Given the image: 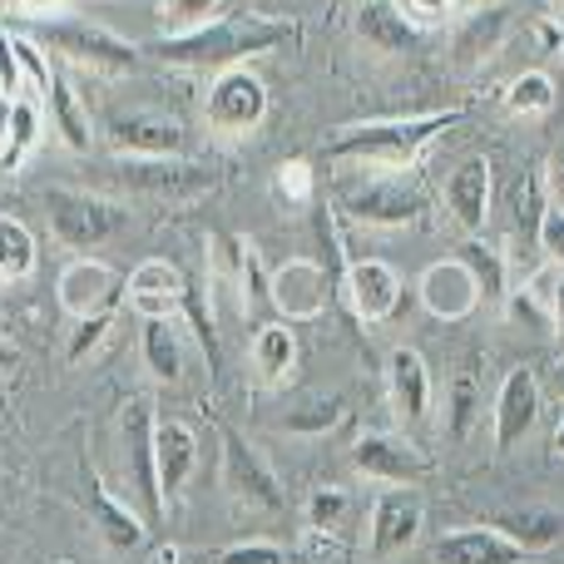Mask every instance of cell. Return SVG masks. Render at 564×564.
Listing matches in <instances>:
<instances>
[{"instance_id":"f1b7e54d","label":"cell","mask_w":564,"mask_h":564,"mask_svg":"<svg viewBox=\"0 0 564 564\" xmlns=\"http://www.w3.org/2000/svg\"><path fill=\"white\" fill-rule=\"evenodd\" d=\"M35 258H40V248H35V234H30L20 218H0V288L6 282H25L30 273H35Z\"/></svg>"},{"instance_id":"4316f807","label":"cell","mask_w":564,"mask_h":564,"mask_svg":"<svg viewBox=\"0 0 564 564\" xmlns=\"http://www.w3.org/2000/svg\"><path fill=\"white\" fill-rule=\"evenodd\" d=\"M297 367V337H292L288 322H263L253 332V371L263 387H282Z\"/></svg>"},{"instance_id":"d590c367","label":"cell","mask_w":564,"mask_h":564,"mask_svg":"<svg viewBox=\"0 0 564 564\" xmlns=\"http://www.w3.org/2000/svg\"><path fill=\"white\" fill-rule=\"evenodd\" d=\"M273 194H278V204L288 208V214H297V208H307L312 198H317V174H312L307 159H288V164L278 169Z\"/></svg>"},{"instance_id":"db71d44e","label":"cell","mask_w":564,"mask_h":564,"mask_svg":"<svg viewBox=\"0 0 564 564\" xmlns=\"http://www.w3.org/2000/svg\"><path fill=\"white\" fill-rule=\"evenodd\" d=\"M550 377H555V391H560V401H564V357L555 361V371H550Z\"/></svg>"},{"instance_id":"ba28073f","label":"cell","mask_w":564,"mask_h":564,"mask_svg":"<svg viewBox=\"0 0 564 564\" xmlns=\"http://www.w3.org/2000/svg\"><path fill=\"white\" fill-rule=\"evenodd\" d=\"M154 406L144 397H134L119 416V441H124V456H129V486H134L139 506H144L149 525L164 516V496H159V470H154Z\"/></svg>"},{"instance_id":"6f0895ef","label":"cell","mask_w":564,"mask_h":564,"mask_svg":"<svg viewBox=\"0 0 564 564\" xmlns=\"http://www.w3.org/2000/svg\"><path fill=\"white\" fill-rule=\"evenodd\" d=\"M0 218H6V194H0Z\"/></svg>"},{"instance_id":"f907efd6","label":"cell","mask_w":564,"mask_h":564,"mask_svg":"<svg viewBox=\"0 0 564 564\" xmlns=\"http://www.w3.org/2000/svg\"><path fill=\"white\" fill-rule=\"evenodd\" d=\"M10 109H15V99L0 95V154H6V139H10Z\"/></svg>"},{"instance_id":"bcb514c9","label":"cell","mask_w":564,"mask_h":564,"mask_svg":"<svg viewBox=\"0 0 564 564\" xmlns=\"http://www.w3.org/2000/svg\"><path fill=\"white\" fill-rule=\"evenodd\" d=\"M451 10H456V0H406V15L416 20V25H426V20H446Z\"/></svg>"},{"instance_id":"5bb4252c","label":"cell","mask_w":564,"mask_h":564,"mask_svg":"<svg viewBox=\"0 0 564 564\" xmlns=\"http://www.w3.org/2000/svg\"><path fill=\"white\" fill-rule=\"evenodd\" d=\"M341 292L361 322H387L401 307V273L387 258H351L341 273Z\"/></svg>"},{"instance_id":"b9f144b4","label":"cell","mask_w":564,"mask_h":564,"mask_svg":"<svg viewBox=\"0 0 564 564\" xmlns=\"http://www.w3.org/2000/svg\"><path fill=\"white\" fill-rule=\"evenodd\" d=\"M535 238L540 248H545V258L564 273V204H555L550 198L545 208H540V224H535Z\"/></svg>"},{"instance_id":"3957f363","label":"cell","mask_w":564,"mask_h":564,"mask_svg":"<svg viewBox=\"0 0 564 564\" xmlns=\"http://www.w3.org/2000/svg\"><path fill=\"white\" fill-rule=\"evenodd\" d=\"M99 174L124 194L159 198V204H194L224 184L214 164H194L188 154H115Z\"/></svg>"},{"instance_id":"277c9868","label":"cell","mask_w":564,"mask_h":564,"mask_svg":"<svg viewBox=\"0 0 564 564\" xmlns=\"http://www.w3.org/2000/svg\"><path fill=\"white\" fill-rule=\"evenodd\" d=\"M337 198H341V214L371 228H401L426 214V188L411 174H387V169H361V178L347 174Z\"/></svg>"},{"instance_id":"1f68e13d","label":"cell","mask_w":564,"mask_h":564,"mask_svg":"<svg viewBox=\"0 0 564 564\" xmlns=\"http://www.w3.org/2000/svg\"><path fill=\"white\" fill-rule=\"evenodd\" d=\"M480 416V387L470 371H456L451 377V391H446V436L451 441H466L470 426Z\"/></svg>"},{"instance_id":"60d3db41","label":"cell","mask_w":564,"mask_h":564,"mask_svg":"<svg viewBox=\"0 0 564 564\" xmlns=\"http://www.w3.org/2000/svg\"><path fill=\"white\" fill-rule=\"evenodd\" d=\"M15 40V59H20V79H25L30 89H35L40 99H50V85H55V69L45 65V55H40V45L35 40H25V35H10Z\"/></svg>"},{"instance_id":"5b68a950","label":"cell","mask_w":564,"mask_h":564,"mask_svg":"<svg viewBox=\"0 0 564 564\" xmlns=\"http://www.w3.org/2000/svg\"><path fill=\"white\" fill-rule=\"evenodd\" d=\"M45 218H50V234L69 253H89V248L109 243L124 228V208L99 194H85V188H45Z\"/></svg>"},{"instance_id":"681fc988","label":"cell","mask_w":564,"mask_h":564,"mask_svg":"<svg viewBox=\"0 0 564 564\" xmlns=\"http://www.w3.org/2000/svg\"><path fill=\"white\" fill-rule=\"evenodd\" d=\"M15 367H20V351L0 341V381H6V377H15Z\"/></svg>"},{"instance_id":"9f6ffc18","label":"cell","mask_w":564,"mask_h":564,"mask_svg":"<svg viewBox=\"0 0 564 564\" xmlns=\"http://www.w3.org/2000/svg\"><path fill=\"white\" fill-rule=\"evenodd\" d=\"M456 6H466V10H476V6H480V0H456Z\"/></svg>"},{"instance_id":"836d02e7","label":"cell","mask_w":564,"mask_h":564,"mask_svg":"<svg viewBox=\"0 0 564 564\" xmlns=\"http://www.w3.org/2000/svg\"><path fill=\"white\" fill-rule=\"evenodd\" d=\"M506 109L510 115H550V109H555V79H550L545 69L516 75L506 89Z\"/></svg>"},{"instance_id":"74e56055","label":"cell","mask_w":564,"mask_h":564,"mask_svg":"<svg viewBox=\"0 0 564 564\" xmlns=\"http://www.w3.org/2000/svg\"><path fill=\"white\" fill-rule=\"evenodd\" d=\"M119 307H105V312H89V317H79L75 327H69V341H65V361H89L95 357V347L109 337V327H115Z\"/></svg>"},{"instance_id":"c3c4849f","label":"cell","mask_w":564,"mask_h":564,"mask_svg":"<svg viewBox=\"0 0 564 564\" xmlns=\"http://www.w3.org/2000/svg\"><path fill=\"white\" fill-rule=\"evenodd\" d=\"M159 564H204V555H184V550L164 545V550H159ZM208 564H214V560H208Z\"/></svg>"},{"instance_id":"8992f818","label":"cell","mask_w":564,"mask_h":564,"mask_svg":"<svg viewBox=\"0 0 564 564\" xmlns=\"http://www.w3.org/2000/svg\"><path fill=\"white\" fill-rule=\"evenodd\" d=\"M204 119L218 139H243L253 134L258 124L268 119V85L258 69L234 65V69H218L214 85L204 95Z\"/></svg>"},{"instance_id":"6da1fadb","label":"cell","mask_w":564,"mask_h":564,"mask_svg":"<svg viewBox=\"0 0 564 564\" xmlns=\"http://www.w3.org/2000/svg\"><path fill=\"white\" fill-rule=\"evenodd\" d=\"M297 20H268V15H218L208 25L188 30V35H164L154 55L178 69H234L248 65L253 55H268L282 40H297Z\"/></svg>"},{"instance_id":"f546056e","label":"cell","mask_w":564,"mask_h":564,"mask_svg":"<svg viewBox=\"0 0 564 564\" xmlns=\"http://www.w3.org/2000/svg\"><path fill=\"white\" fill-rule=\"evenodd\" d=\"M506 25H510V15L506 10H496V6H476L470 10V20L460 25V35H456V55L466 59V65H476V59H486L490 50L500 45V35H506Z\"/></svg>"},{"instance_id":"ac0fdd59","label":"cell","mask_w":564,"mask_h":564,"mask_svg":"<svg viewBox=\"0 0 564 564\" xmlns=\"http://www.w3.org/2000/svg\"><path fill=\"white\" fill-rule=\"evenodd\" d=\"M361 45H371L377 55H411L421 45V25L406 15L401 0H361L357 20H351Z\"/></svg>"},{"instance_id":"7bdbcfd3","label":"cell","mask_w":564,"mask_h":564,"mask_svg":"<svg viewBox=\"0 0 564 564\" xmlns=\"http://www.w3.org/2000/svg\"><path fill=\"white\" fill-rule=\"evenodd\" d=\"M214 564H292V555L282 545H268V540H243V545L218 550Z\"/></svg>"},{"instance_id":"7c38bea8","label":"cell","mask_w":564,"mask_h":564,"mask_svg":"<svg viewBox=\"0 0 564 564\" xmlns=\"http://www.w3.org/2000/svg\"><path fill=\"white\" fill-rule=\"evenodd\" d=\"M332 288H337V278L322 263L292 258V263H282L273 273V312L282 322H312L332 302Z\"/></svg>"},{"instance_id":"484cf974","label":"cell","mask_w":564,"mask_h":564,"mask_svg":"<svg viewBox=\"0 0 564 564\" xmlns=\"http://www.w3.org/2000/svg\"><path fill=\"white\" fill-rule=\"evenodd\" d=\"M139 351L149 361V377L174 387L184 377V337H178L174 317H144V332H139Z\"/></svg>"},{"instance_id":"83f0119b","label":"cell","mask_w":564,"mask_h":564,"mask_svg":"<svg viewBox=\"0 0 564 564\" xmlns=\"http://www.w3.org/2000/svg\"><path fill=\"white\" fill-rule=\"evenodd\" d=\"M50 119H55L59 144L75 149V154H89V144H95V124H89L85 105H79L75 85H69L65 75H55V85H50Z\"/></svg>"},{"instance_id":"680465c9","label":"cell","mask_w":564,"mask_h":564,"mask_svg":"<svg viewBox=\"0 0 564 564\" xmlns=\"http://www.w3.org/2000/svg\"><path fill=\"white\" fill-rule=\"evenodd\" d=\"M555 6H564V0H555Z\"/></svg>"},{"instance_id":"d6986e66","label":"cell","mask_w":564,"mask_h":564,"mask_svg":"<svg viewBox=\"0 0 564 564\" xmlns=\"http://www.w3.org/2000/svg\"><path fill=\"white\" fill-rule=\"evenodd\" d=\"M535 421H540V381L530 367H516L500 381V397H496V446L516 451L535 431Z\"/></svg>"},{"instance_id":"4dcf8cb0","label":"cell","mask_w":564,"mask_h":564,"mask_svg":"<svg viewBox=\"0 0 564 564\" xmlns=\"http://www.w3.org/2000/svg\"><path fill=\"white\" fill-rule=\"evenodd\" d=\"M460 263L476 273V282H480V297L486 302H500L506 297V258H500V248L496 243H480V238H470V243H460Z\"/></svg>"},{"instance_id":"cb8c5ba5","label":"cell","mask_w":564,"mask_h":564,"mask_svg":"<svg viewBox=\"0 0 564 564\" xmlns=\"http://www.w3.org/2000/svg\"><path fill=\"white\" fill-rule=\"evenodd\" d=\"M490 194H496V184H490L486 159H466V164L446 178V208H451V218H456L466 234H480V228H486Z\"/></svg>"},{"instance_id":"f5cc1de1","label":"cell","mask_w":564,"mask_h":564,"mask_svg":"<svg viewBox=\"0 0 564 564\" xmlns=\"http://www.w3.org/2000/svg\"><path fill=\"white\" fill-rule=\"evenodd\" d=\"M550 178H555V204H564V154L555 159V169H550Z\"/></svg>"},{"instance_id":"d4e9b609","label":"cell","mask_w":564,"mask_h":564,"mask_svg":"<svg viewBox=\"0 0 564 564\" xmlns=\"http://www.w3.org/2000/svg\"><path fill=\"white\" fill-rule=\"evenodd\" d=\"M228 288H234L238 312H253V317L273 312V273L263 268V258H258V248L248 238L234 243V282Z\"/></svg>"},{"instance_id":"f6af8a7d","label":"cell","mask_w":564,"mask_h":564,"mask_svg":"<svg viewBox=\"0 0 564 564\" xmlns=\"http://www.w3.org/2000/svg\"><path fill=\"white\" fill-rule=\"evenodd\" d=\"M530 35H535L540 55H560V50H564V25H560L555 15H540V20H530Z\"/></svg>"},{"instance_id":"e575fe53","label":"cell","mask_w":564,"mask_h":564,"mask_svg":"<svg viewBox=\"0 0 564 564\" xmlns=\"http://www.w3.org/2000/svg\"><path fill=\"white\" fill-rule=\"evenodd\" d=\"M35 139H40V109H35V99H15V109H10V139H6V154H0V169H6V174H15L20 159L35 149Z\"/></svg>"},{"instance_id":"9a60e30c","label":"cell","mask_w":564,"mask_h":564,"mask_svg":"<svg viewBox=\"0 0 564 564\" xmlns=\"http://www.w3.org/2000/svg\"><path fill=\"white\" fill-rule=\"evenodd\" d=\"M124 292L139 317H178L184 297H188V278H184V268L169 263V258H144V263L124 278Z\"/></svg>"},{"instance_id":"91938a15","label":"cell","mask_w":564,"mask_h":564,"mask_svg":"<svg viewBox=\"0 0 564 564\" xmlns=\"http://www.w3.org/2000/svg\"><path fill=\"white\" fill-rule=\"evenodd\" d=\"M560 564H564V560H560Z\"/></svg>"},{"instance_id":"7402d4cb","label":"cell","mask_w":564,"mask_h":564,"mask_svg":"<svg viewBox=\"0 0 564 564\" xmlns=\"http://www.w3.org/2000/svg\"><path fill=\"white\" fill-rule=\"evenodd\" d=\"M85 496H89V516H95V530L105 535L109 550H139L149 535V520H139L134 510L124 506V496L109 490V480H99V470H85Z\"/></svg>"},{"instance_id":"e0dca14e","label":"cell","mask_w":564,"mask_h":564,"mask_svg":"<svg viewBox=\"0 0 564 564\" xmlns=\"http://www.w3.org/2000/svg\"><path fill=\"white\" fill-rule=\"evenodd\" d=\"M109 139H115L119 154H188V129L174 115H144V109H129V115L109 119Z\"/></svg>"},{"instance_id":"ffe728a7","label":"cell","mask_w":564,"mask_h":564,"mask_svg":"<svg viewBox=\"0 0 564 564\" xmlns=\"http://www.w3.org/2000/svg\"><path fill=\"white\" fill-rule=\"evenodd\" d=\"M198 466V436L188 421H174V416H159L154 421V470H159V496L164 506L188 486Z\"/></svg>"},{"instance_id":"44dd1931","label":"cell","mask_w":564,"mask_h":564,"mask_svg":"<svg viewBox=\"0 0 564 564\" xmlns=\"http://www.w3.org/2000/svg\"><path fill=\"white\" fill-rule=\"evenodd\" d=\"M530 550L516 545L500 525L451 530L436 540V564H525Z\"/></svg>"},{"instance_id":"7a4b0ae2","label":"cell","mask_w":564,"mask_h":564,"mask_svg":"<svg viewBox=\"0 0 564 564\" xmlns=\"http://www.w3.org/2000/svg\"><path fill=\"white\" fill-rule=\"evenodd\" d=\"M460 109H441V115H416V119H367L351 124L341 134L327 139V154L341 164L361 169H387V174H406L416 169V159L446 134L451 124H460Z\"/></svg>"},{"instance_id":"d6a6232c","label":"cell","mask_w":564,"mask_h":564,"mask_svg":"<svg viewBox=\"0 0 564 564\" xmlns=\"http://www.w3.org/2000/svg\"><path fill=\"white\" fill-rule=\"evenodd\" d=\"M341 416H347L341 397H312V401H297V406L282 416V431H292V436H327Z\"/></svg>"},{"instance_id":"8fae6325","label":"cell","mask_w":564,"mask_h":564,"mask_svg":"<svg viewBox=\"0 0 564 564\" xmlns=\"http://www.w3.org/2000/svg\"><path fill=\"white\" fill-rule=\"evenodd\" d=\"M351 466L361 476L381 480V486H416L431 476V456H421L406 436H391V431H367L351 446Z\"/></svg>"},{"instance_id":"4fadbf2b","label":"cell","mask_w":564,"mask_h":564,"mask_svg":"<svg viewBox=\"0 0 564 564\" xmlns=\"http://www.w3.org/2000/svg\"><path fill=\"white\" fill-rule=\"evenodd\" d=\"M59 307H65V317H89V312H105V307H119L124 302V278L115 273L109 263H99V258L79 253L75 263L59 273Z\"/></svg>"},{"instance_id":"ee69618b","label":"cell","mask_w":564,"mask_h":564,"mask_svg":"<svg viewBox=\"0 0 564 564\" xmlns=\"http://www.w3.org/2000/svg\"><path fill=\"white\" fill-rule=\"evenodd\" d=\"M25 85V79H20V59H15V40L6 35V30H0V95H10L15 99V89Z\"/></svg>"},{"instance_id":"816d5d0a","label":"cell","mask_w":564,"mask_h":564,"mask_svg":"<svg viewBox=\"0 0 564 564\" xmlns=\"http://www.w3.org/2000/svg\"><path fill=\"white\" fill-rule=\"evenodd\" d=\"M0 6H10V10H50V6H59V0H0Z\"/></svg>"},{"instance_id":"8d00e7d4","label":"cell","mask_w":564,"mask_h":564,"mask_svg":"<svg viewBox=\"0 0 564 564\" xmlns=\"http://www.w3.org/2000/svg\"><path fill=\"white\" fill-rule=\"evenodd\" d=\"M218 6L224 0H159V25L164 35H188V30L218 20Z\"/></svg>"},{"instance_id":"9c48e42d","label":"cell","mask_w":564,"mask_h":564,"mask_svg":"<svg viewBox=\"0 0 564 564\" xmlns=\"http://www.w3.org/2000/svg\"><path fill=\"white\" fill-rule=\"evenodd\" d=\"M218 436H224V480H228V490H234L243 506L278 516V510L288 506V496H282V480L273 476V466H268V460L258 456L234 426H224Z\"/></svg>"},{"instance_id":"11a10c76","label":"cell","mask_w":564,"mask_h":564,"mask_svg":"<svg viewBox=\"0 0 564 564\" xmlns=\"http://www.w3.org/2000/svg\"><path fill=\"white\" fill-rule=\"evenodd\" d=\"M555 451H560V456H564V421H560V426H555Z\"/></svg>"},{"instance_id":"f35d334b","label":"cell","mask_w":564,"mask_h":564,"mask_svg":"<svg viewBox=\"0 0 564 564\" xmlns=\"http://www.w3.org/2000/svg\"><path fill=\"white\" fill-rule=\"evenodd\" d=\"M347 516H351V496H347V490L322 486V490H312V496H307V525L322 530V535H337V530L347 525Z\"/></svg>"},{"instance_id":"603a6c76","label":"cell","mask_w":564,"mask_h":564,"mask_svg":"<svg viewBox=\"0 0 564 564\" xmlns=\"http://www.w3.org/2000/svg\"><path fill=\"white\" fill-rule=\"evenodd\" d=\"M387 387H391V411H397L406 426L426 421L431 411V371H426V357L416 347H397L387 357Z\"/></svg>"},{"instance_id":"7dc6e473","label":"cell","mask_w":564,"mask_h":564,"mask_svg":"<svg viewBox=\"0 0 564 564\" xmlns=\"http://www.w3.org/2000/svg\"><path fill=\"white\" fill-rule=\"evenodd\" d=\"M550 322H555V337L564 347V278L555 282V297H550Z\"/></svg>"},{"instance_id":"30bf717a","label":"cell","mask_w":564,"mask_h":564,"mask_svg":"<svg viewBox=\"0 0 564 564\" xmlns=\"http://www.w3.org/2000/svg\"><path fill=\"white\" fill-rule=\"evenodd\" d=\"M421 520H426V506H421L416 486H387L371 506L367 520V550L371 555H401V550L416 545L421 535Z\"/></svg>"},{"instance_id":"52a82bcc","label":"cell","mask_w":564,"mask_h":564,"mask_svg":"<svg viewBox=\"0 0 564 564\" xmlns=\"http://www.w3.org/2000/svg\"><path fill=\"white\" fill-rule=\"evenodd\" d=\"M40 45H55L65 59L89 69H105V75H124L139 65V45H129L124 35L105 25H89V20H40L35 25Z\"/></svg>"},{"instance_id":"ab89813d","label":"cell","mask_w":564,"mask_h":564,"mask_svg":"<svg viewBox=\"0 0 564 564\" xmlns=\"http://www.w3.org/2000/svg\"><path fill=\"white\" fill-rule=\"evenodd\" d=\"M500 530H506L516 545H525V550H545V545H555L560 540L564 520L560 516H506L500 520Z\"/></svg>"},{"instance_id":"2e32d148","label":"cell","mask_w":564,"mask_h":564,"mask_svg":"<svg viewBox=\"0 0 564 564\" xmlns=\"http://www.w3.org/2000/svg\"><path fill=\"white\" fill-rule=\"evenodd\" d=\"M480 302H486L480 297V282L460 258H441V263H431L426 273H421V307H426L431 317L460 322V317H470Z\"/></svg>"}]
</instances>
